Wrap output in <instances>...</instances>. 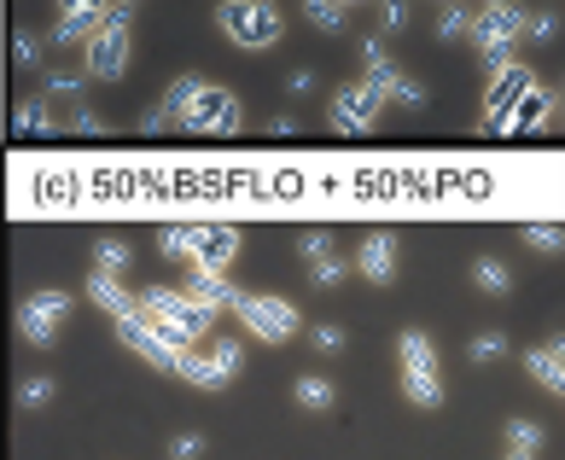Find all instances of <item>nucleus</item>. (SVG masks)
Instances as JSON below:
<instances>
[{"label": "nucleus", "instance_id": "2", "mask_svg": "<svg viewBox=\"0 0 565 460\" xmlns=\"http://www.w3.org/2000/svg\"><path fill=\"white\" fill-rule=\"evenodd\" d=\"M140 315L146 321H157V332H170V339L187 350V344H198L210 332V321H216V309H205L193 298V291H175V286H146L140 291Z\"/></svg>", "mask_w": 565, "mask_h": 460}, {"label": "nucleus", "instance_id": "28", "mask_svg": "<svg viewBox=\"0 0 565 460\" xmlns=\"http://www.w3.org/2000/svg\"><path fill=\"white\" fill-rule=\"evenodd\" d=\"M304 18H309V24H315L320 35H338V30L350 24V7H338V0H309Z\"/></svg>", "mask_w": 565, "mask_h": 460}, {"label": "nucleus", "instance_id": "42", "mask_svg": "<svg viewBox=\"0 0 565 460\" xmlns=\"http://www.w3.org/2000/svg\"><path fill=\"white\" fill-rule=\"evenodd\" d=\"M164 129H175V122L164 117V106H157V111H146V117H140V135H164Z\"/></svg>", "mask_w": 565, "mask_h": 460}, {"label": "nucleus", "instance_id": "33", "mask_svg": "<svg viewBox=\"0 0 565 460\" xmlns=\"http://www.w3.org/2000/svg\"><path fill=\"white\" fill-rule=\"evenodd\" d=\"M297 250H304V263L315 268V263H327V257H338V245H333V227H309L304 239H297Z\"/></svg>", "mask_w": 565, "mask_h": 460}, {"label": "nucleus", "instance_id": "24", "mask_svg": "<svg viewBox=\"0 0 565 460\" xmlns=\"http://www.w3.org/2000/svg\"><path fill=\"white\" fill-rule=\"evenodd\" d=\"M94 268H106V275L123 280L134 268V245L129 239H94Z\"/></svg>", "mask_w": 565, "mask_h": 460}, {"label": "nucleus", "instance_id": "13", "mask_svg": "<svg viewBox=\"0 0 565 460\" xmlns=\"http://www.w3.org/2000/svg\"><path fill=\"white\" fill-rule=\"evenodd\" d=\"M106 24H111V7H94V0H70V7L58 12V24H53V53H58V47H76V41H94Z\"/></svg>", "mask_w": 565, "mask_h": 460}, {"label": "nucleus", "instance_id": "30", "mask_svg": "<svg viewBox=\"0 0 565 460\" xmlns=\"http://www.w3.org/2000/svg\"><path fill=\"white\" fill-rule=\"evenodd\" d=\"M554 117V106H548V94H531V99H524V106L513 111V122H508V129H519V135H531V129H542V122H548Z\"/></svg>", "mask_w": 565, "mask_h": 460}, {"label": "nucleus", "instance_id": "6", "mask_svg": "<svg viewBox=\"0 0 565 460\" xmlns=\"http://www.w3.org/2000/svg\"><path fill=\"white\" fill-rule=\"evenodd\" d=\"M12 321H18V339L24 344H35V350L58 344V332H65V321H70V291H58V286L30 291V298H18Z\"/></svg>", "mask_w": 565, "mask_h": 460}, {"label": "nucleus", "instance_id": "10", "mask_svg": "<svg viewBox=\"0 0 565 460\" xmlns=\"http://www.w3.org/2000/svg\"><path fill=\"white\" fill-rule=\"evenodd\" d=\"M356 275L368 280V286H396V234L391 227H373V234H361L356 245Z\"/></svg>", "mask_w": 565, "mask_h": 460}, {"label": "nucleus", "instance_id": "22", "mask_svg": "<svg viewBox=\"0 0 565 460\" xmlns=\"http://www.w3.org/2000/svg\"><path fill=\"white\" fill-rule=\"evenodd\" d=\"M472 286L483 291V298H508V291H513V268L496 263V257H478L472 263Z\"/></svg>", "mask_w": 565, "mask_h": 460}, {"label": "nucleus", "instance_id": "38", "mask_svg": "<svg viewBox=\"0 0 565 460\" xmlns=\"http://www.w3.org/2000/svg\"><path fill=\"white\" fill-rule=\"evenodd\" d=\"M70 94H83V76L47 71V82H42V99H70Z\"/></svg>", "mask_w": 565, "mask_h": 460}, {"label": "nucleus", "instance_id": "41", "mask_svg": "<svg viewBox=\"0 0 565 460\" xmlns=\"http://www.w3.org/2000/svg\"><path fill=\"white\" fill-rule=\"evenodd\" d=\"M396 106H426V82L402 76V88H396Z\"/></svg>", "mask_w": 565, "mask_h": 460}, {"label": "nucleus", "instance_id": "44", "mask_svg": "<svg viewBox=\"0 0 565 460\" xmlns=\"http://www.w3.org/2000/svg\"><path fill=\"white\" fill-rule=\"evenodd\" d=\"M542 350H548V355H559V362H565V332H554V339L542 344Z\"/></svg>", "mask_w": 565, "mask_h": 460}, {"label": "nucleus", "instance_id": "16", "mask_svg": "<svg viewBox=\"0 0 565 460\" xmlns=\"http://www.w3.org/2000/svg\"><path fill=\"white\" fill-rule=\"evenodd\" d=\"M12 135H30V140H53V135H65V122H58L53 99L30 94V99H18V106H12Z\"/></svg>", "mask_w": 565, "mask_h": 460}, {"label": "nucleus", "instance_id": "35", "mask_svg": "<svg viewBox=\"0 0 565 460\" xmlns=\"http://www.w3.org/2000/svg\"><path fill=\"white\" fill-rule=\"evenodd\" d=\"M65 135H83V140H106V135H111V122L99 117V111H70V117H65Z\"/></svg>", "mask_w": 565, "mask_h": 460}, {"label": "nucleus", "instance_id": "3", "mask_svg": "<svg viewBox=\"0 0 565 460\" xmlns=\"http://www.w3.org/2000/svg\"><path fill=\"white\" fill-rule=\"evenodd\" d=\"M216 24H221V35H228L233 47L269 53L280 41V7H269V0H221Z\"/></svg>", "mask_w": 565, "mask_h": 460}, {"label": "nucleus", "instance_id": "45", "mask_svg": "<svg viewBox=\"0 0 565 460\" xmlns=\"http://www.w3.org/2000/svg\"><path fill=\"white\" fill-rule=\"evenodd\" d=\"M501 460H536V454H524V449H508V454H501Z\"/></svg>", "mask_w": 565, "mask_h": 460}, {"label": "nucleus", "instance_id": "27", "mask_svg": "<svg viewBox=\"0 0 565 460\" xmlns=\"http://www.w3.org/2000/svg\"><path fill=\"white\" fill-rule=\"evenodd\" d=\"M157 250L175 263H198V227H157Z\"/></svg>", "mask_w": 565, "mask_h": 460}, {"label": "nucleus", "instance_id": "15", "mask_svg": "<svg viewBox=\"0 0 565 460\" xmlns=\"http://www.w3.org/2000/svg\"><path fill=\"white\" fill-rule=\"evenodd\" d=\"M187 291H193L205 309H233L239 298H246V291L221 275V268H210V263H187Z\"/></svg>", "mask_w": 565, "mask_h": 460}, {"label": "nucleus", "instance_id": "8", "mask_svg": "<svg viewBox=\"0 0 565 460\" xmlns=\"http://www.w3.org/2000/svg\"><path fill=\"white\" fill-rule=\"evenodd\" d=\"M117 339H123V350H134L140 362H152L157 373H175L181 367V350L170 332H157V321H146V315H129V321H117Z\"/></svg>", "mask_w": 565, "mask_h": 460}, {"label": "nucleus", "instance_id": "14", "mask_svg": "<svg viewBox=\"0 0 565 460\" xmlns=\"http://www.w3.org/2000/svg\"><path fill=\"white\" fill-rule=\"evenodd\" d=\"M83 291H88V303H99L111 321H129V315H140V298L117 280V275H106V268H94V275L83 280Z\"/></svg>", "mask_w": 565, "mask_h": 460}, {"label": "nucleus", "instance_id": "12", "mask_svg": "<svg viewBox=\"0 0 565 460\" xmlns=\"http://www.w3.org/2000/svg\"><path fill=\"white\" fill-rule=\"evenodd\" d=\"M379 99L361 88V82H350V88H338L333 94V111H327V122H333V135H368L373 122H379Z\"/></svg>", "mask_w": 565, "mask_h": 460}, {"label": "nucleus", "instance_id": "23", "mask_svg": "<svg viewBox=\"0 0 565 460\" xmlns=\"http://www.w3.org/2000/svg\"><path fill=\"white\" fill-rule=\"evenodd\" d=\"M53 396H58V379H53V373H24V379H18V414L47 408Z\"/></svg>", "mask_w": 565, "mask_h": 460}, {"label": "nucleus", "instance_id": "20", "mask_svg": "<svg viewBox=\"0 0 565 460\" xmlns=\"http://www.w3.org/2000/svg\"><path fill=\"white\" fill-rule=\"evenodd\" d=\"M292 396H297V408H309V414H333L338 408V391H333L327 373H304V379L292 385Z\"/></svg>", "mask_w": 565, "mask_h": 460}, {"label": "nucleus", "instance_id": "25", "mask_svg": "<svg viewBox=\"0 0 565 460\" xmlns=\"http://www.w3.org/2000/svg\"><path fill=\"white\" fill-rule=\"evenodd\" d=\"M519 234H524V245H531V250H542V257H559V250H565V227H559V222H548V216L524 222Z\"/></svg>", "mask_w": 565, "mask_h": 460}, {"label": "nucleus", "instance_id": "37", "mask_svg": "<svg viewBox=\"0 0 565 460\" xmlns=\"http://www.w3.org/2000/svg\"><path fill=\"white\" fill-rule=\"evenodd\" d=\"M554 30H559V12H548V7L524 18V41H554Z\"/></svg>", "mask_w": 565, "mask_h": 460}, {"label": "nucleus", "instance_id": "4", "mask_svg": "<svg viewBox=\"0 0 565 460\" xmlns=\"http://www.w3.org/2000/svg\"><path fill=\"white\" fill-rule=\"evenodd\" d=\"M524 7H508V0H496V7H478L472 18V53L483 65H508L519 58V35H524Z\"/></svg>", "mask_w": 565, "mask_h": 460}, {"label": "nucleus", "instance_id": "34", "mask_svg": "<svg viewBox=\"0 0 565 460\" xmlns=\"http://www.w3.org/2000/svg\"><path fill=\"white\" fill-rule=\"evenodd\" d=\"M345 280H350V263H345V257H327V263L309 268V286H320V291H338Z\"/></svg>", "mask_w": 565, "mask_h": 460}, {"label": "nucleus", "instance_id": "39", "mask_svg": "<svg viewBox=\"0 0 565 460\" xmlns=\"http://www.w3.org/2000/svg\"><path fill=\"white\" fill-rule=\"evenodd\" d=\"M164 454H170V460H205V437H198V431H181V437H170Z\"/></svg>", "mask_w": 565, "mask_h": 460}, {"label": "nucleus", "instance_id": "40", "mask_svg": "<svg viewBox=\"0 0 565 460\" xmlns=\"http://www.w3.org/2000/svg\"><path fill=\"white\" fill-rule=\"evenodd\" d=\"M12 58H18V71H35V65H42V41H35V35H12Z\"/></svg>", "mask_w": 565, "mask_h": 460}, {"label": "nucleus", "instance_id": "19", "mask_svg": "<svg viewBox=\"0 0 565 460\" xmlns=\"http://www.w3.org/2000/svg\"><path fill=\"white\" fill-rule=\"evenodd\" d=\"M175 379H187L193 391H228L233 379H228V373H221V362H216V355H181V367H175Z\"/></svg>", "mask_w": 565, "mask_h": 460}, {"label": "nucleus", "instance_id": "36", "mask_svg": "<svg viewBox=\"0 0 565 460\" xmlns=\"http://www.w3.org/2000/svg\"><path fill=\"white\" fill-rule=\"evenodd\" d=\"M309 339H315V350H320V355H338V350L350 344V332L338 327V321H320V327H309Z\"/></svg>", "mask_w": 565, "mask_h": 460}, {"label": "nucleus", "instance_id": "5", "mask_svg": "<svg viewBox=\"0 0 565 460\" xmlns=\"http://www.w3.org/2000/svg\"><path fill=\"white\" fill-rule=\"evenodd\" d=\"M233 315H239V327H246L257 344H286V339H297V332H304L297 303L269 298V291H246V298L233 303Z\"/></svg>", "mask_w": 565, "mask_h": 460}, {"label": "nucleus", "instance_id": "17", "mask_svg": "<svg viewBox=\"0 0 565 460\" xmlns=\"http://www.w3.org/2000/svg\"><path fill=\"white\" fill-rule=\"evenodd\" d=\"M239 250H246V234L228 222H210V227H198V263H210V268H228Z\"/></svg>", "mask_w": 565, "mask_h": 460}, {"label": "nucleus", "instance_id": "31", "mask_svg": "<svg viewBox=\"0 0 565 460\" xmlns=\"http://www.w3.org/2000/svg\"><path fill=\"white\" fill-rule=\"evenodd\" d=\"M508 355V332H478V339H467V362L472 367H490Z\"/></svg>", "mask_w": 565, "mask_h": 460}, {"label": "nucleus", "instance_id": "26", "mask_svg": "<svg viewBox=\"0 0 565 460\" xmlns=\"http://www.w3.org/2000/svg\"><path fill=\"white\" fill-rule=\"evenodd\" d=\"M361 88H368V94L379 99V106H396V88H402V71L391 65V58H385V65H368V71H361Z\"/></svg>", "mask_w": 565, "mask_h": 460}, {"label": "nucleus", "instance_id": "43", "mask_svg": "<svg viewBox=\"0 0 565 460\" xmlns=\"http://www.w3.org/2000/svg\"><path fill=\"white\" fill-rule=\"evenodd\" d=\"M297 135V117H269V140H292Z\"/></svg>", "mask_w": 565, "mask_h": 460}, {"label": "nucleus", "instance_id": "1", "mask_svg": "<svg viewBox=\"0 0 565 460\" xmlns=\"http://www.w3.org/2000/svg\"><path fill=\"white\" fill-rule=\"evenodd\" d=\"M396 367H402V403L420 414H437L443 408V355L420 327L396 332Z\"/></svg>", "mask_w": 565, "mask_h": 460}, {"label": "nucleus", "instance_id": "29", "mask_svg": "<svg viewBox=\"0 0 565 460\" xmlns=\"http://www.w3.org/2000/svg\"><path fill=\"white\" fill-rule=\"evenodd\" d=\"M472 7H437V35L443 41H472Z\"/></svg>", "mask_w": 565, "mask_h": 460}, {"label": "nucleus", "instance_id": "9", "mask_svg": "<svg viewBox=\"0 0 565 460\" xmlns=\"http://www.w3.org/2000/svg\"><path fill=\"white\" fill-rule=\"evenodd\" d=\"M531 94H536L531 65H519V58H508V65H490V122H513V111H519Z\"/></svg>", "mask_w": 565, "mask_h": 460}, {"label": "nucleus", "instance_id": "11", "mask_svg": "<svg viewBox=\"0 0 565 460\" xmlns=\"http://www.w3.org/2000/svg\"><path fill=\"white\" fill-rule=\"evenodd\" d=\"M239 122H246V106L228 94V88H205V99L193 106V117H187V135H233Z\"/></svg>", "mask_w": 565, "mask_h": 460}, {"label": "nucleus", "instance_id": "32", "mask_svg": "<svg viewBox=\"0 0 565 460\" xmlns=\"http://www.w3.org/2000/svg\"><path fill=\"white\" fill-rule=\"evenodd\" d=\"M508 449H524V454H542V426L531 414H513L508 420Z\"/></svg>", "mask_w": 565, "mask_h": 460}, {"label": "nucleus", "instance_id": "46", "mask_svg": "<svg viewBox=\"0 0 565 460\" xmlns=\"http://www.w3.org/2000/svg\"><path fill=\"white\" fill-rule=\"evenodd\" d=\"M559 117H565V82H559Z\"/></svg>", "mask_w": 565, "mask_h": 460}, {"label": "nucleus", "instance_id": "21", "mask_svg": "<svg viewBox=\"0 0 565 460\" xmlns=\"http://www.w3.org/2000/svg\"><path fill=\"white\" fill-rule=\"evenodd\" d=\"M524 373H531L542 391L565 396V362H559V355H548V350H524Z\"/></svg>", "mask_w": 565, "mask_h": 460}, {"label": "nucleus", "instance_id": "18", "mask_svg": "<svg viewBox=\"0 0 565 460\" xmlns=\"http://www.w3.org/2000/svg\"><path fill=\"white\" fill-rule=\"evenodd\" d=\"M205 88H210L205 76H175V82H170V94L157 99V106H164V117L175 122V129H187V117H193L198 99H205Z\"/></svg>", "mask_w": 565, "mask_h": 460}, {"label": "nucleus", "instance_id": "7", "mask_svg": "<svg viewBox=\"0 0 565 460\" xmlns=\"http://www.w3.org/2000/svg\"><path fill=\"white\" fill-rule=\"evenodd\" d=\"M129 24H134V7H111V24L88 41V76L117 82L129 71Z\"/></svg>", "mask_w": 565, "mask_h": 460}]
</instances>
